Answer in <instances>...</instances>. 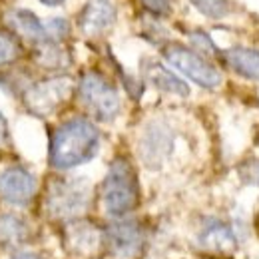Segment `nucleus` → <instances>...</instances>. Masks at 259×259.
I'll use <instances>...</instances> for the list:
<instances>
[{
	"label": "nucleus",
	"instance_id": "1",
	"mask_svg": "<svg viewBox=\"0 0 259 259\" xmlns=\"http://www.w3.org/2000/svg\"><path fill=\"white\" fill-rule=\"evenodd\" d=\"M100 148V132L84 120L74 118L54 132L50 144V163L58 169H70L90 162Z\"/></svg>",
	"mask_w": 259,
	"mask_h": 259
},
{
	"label": "nucleus",
	"instance_id": "2",
	"mask_svg": "<svg viewBox=\"0 0 259 259\" xmlns=\"http://www.w3.org/2000/svg\"><path fill=\"white\" fill-rule=\"evenodd\" d=\"M102 201H104V209L114 218L126 215L138 205L140 201L138 178L132 163L126 158H116L110 163V169L102 186Z\"/></svg>",
	"mask_w": 259,
	"mask_h": 259
},
{
	"label": "nucleus",
	"instance_id": "3",
	"mask_svg": "<svg viewBox=\"0 0 259 259\" xmlns=\"http://www.w3.org/2000/svg\"><path fill=\"white\" fill-rule=\"evenodd\" d=\"M90 205V184L84 178H64L50 184L46 207L52 218L74 220Z\"/></svg>",
	"mask_w": 259,
	"mask_h": 259
},
{
	"label": "nucleus",
	"instance_id": "4",
	"mask_svg": "<svg viewBox=\"0 0 259 259\" xmlns=\"http://www.w3.org/2000/svg\"><path fill=\"white\" fill-rule=\"evenodd\" d=\"M80 98L84 106L102 122H110L120 112V96L116 88L96 72H88L80 80Z\"/></svg>",
	"mask_w": 259,
	"mask_h": 259
},
{
	"label": "nucleus",
	"instance_id": "5",
	"mask_svg": "<svg viewBox=\"0 0 259 259\" xmlns=\"http://www.w3.org/2000/svg\"><path fill=\"white\" fill-rule=\"evenodd\" d=\"M163 58L167 60V64H171L176 70H180L184 76L194 80L195 84H199L201 88L213 90V88H218L222 84V76H220L218 68L213 64H209L199 54H195L194 50L186 48V46H180V44L165 46Z\"/></svg>",
	"mask_w": 259,
	"mask_h": 259
},
{
	"label": "nucleus",
	"instance_id": "6",
	"mask_svg": "<svg viewBox=\"0 0 259 259\" xmlns=\"http://www.w3.org/2000/svg\"><path fill=\"white\" fill-rule=\"evenodd\" d=\"M72 92V82L66 76H58V78H50L44 82L34 84L32 88L26 90L24 94V102L26 106L32 110L34 114L40 116H48L52 114L58 106H62L68 96Z\"/></svg>",
	"mask_w": 259,
	"mask_h": 259
},
{
	"label": "nucleus",
	"instance_id": "7",
	"mask_svg": "<svg viewBox=\"0 0 259 259\" xmlns=\"http://www.w3.org/2000/svg\"><path fill=\"white\" fill-rule=\"evenodd\" d=\"M106 243L114 257L132 259L138 255L144 243L142 226L134 220H118L106 229Z\"/></svg>",
	"mask_w": 259,
	"mask_h": 259
},
{
	"label": "nucleus",
	"instance_id": "8",
	"mask_svg": "<svg viewBox=\"0 0 259 259\" xmlns=\"http://www.w3.org/2000/svg\"><path fill=\"white\" fill-rule=\"evenodd\" d=\"M199 245L209 249V251H222V253H229L237 247L239 243V233L233 224L218 220V218H209L203 222L201 231L197 233Z\"/></svg>",
	"mask_w": 259,
	"mask_h": 259
},
{
	"label": "nucleus",
	"instance_id": "9",
	"mask_svg": "<svg viewBox=\"0 0 259 259\" xmlns=\"http://www.w3.org/2000/svg\"><path fill=\"white\" fill-rule=\"evenodd\" d=\"M36 194V180L22 167H8L0 174V195L16 205H26Z\"/></svg>",
	"mask_w": 259,
	"mask_h": 259
},
{
	"label": "nucleus",
	"instance_id": "10",
	"mask_svg": "<svg viewBox=\"0 0 259 259\" xmlns=\"http://www.w3.org/2000/svg\"><path fill=\"white\" fill-rule=\"evenodd\" d=\"M116 22V8L112 0H88L80 14V28L88 36H98Z\"/></svg>",
	"mask_w": 259,
	"mask_h": 259
},
{
	"label": "nucleus",
	"instance_id": "11",
	"mask_svg": "<svg viewBox=\"0 0 259 259\" xmlns=\"http://www.w3.org/2000/svg\"><path fill=\"white\" fill-rule=\"evenodd\" d=\"M140 152L148 165L152 167L160 165L165 160V156L171 152V132L163 124H150L142 136Z\"/></svg>",
	"mask_w": 259,
	"mask_h": 259
},
{
	"label": "nucleus",
	"instance_id": "12",
	"mask_svg": "<svg viewBox=\"0 0 259 259\" xmlns=\"http://www.w3.org/2000/svg\"><path fill=\"white\" fill-rule=\"evenodd\" d=\"M66 249L74 255H92L102 245V231L88 222H74L66 229Z\"/></svg>",
	"mask_w": 259,
	"mask_h": 259
},
{
	"label": "nucleus",
	"instance_id": "13",
	"mask_svg": "<svg viewBox=\"0 0 259 259\" xmlns=\"http://www.w3.org/2000/svg\"><path fill=\"white\" fill-rule=\"evenodd\" d=\"M227 66L243 78L259 80V50L253 48H231L226 52Z\"/></svg>",
	"mask_w": 259,
	"mask_h": 259
},
{
	"label": "nucleus",
	"instance_id": "14",
	"mask_svg": "<svg viewBox=\"0 0 259 259\" xmlns=\"http://www.w3.org/2000/svg\"><path fill=\"white\" fill-rule=\"evenodd\" d=\"M10 24L22 34L24 38L34 40V42H48V34H46V24L32 14L30 10H14L10 14Z\"/></svg>",
	"mask_w": 259,
	"mask_h": 259
},
{
	"label": "nucleus",
	"instance_id": "15",
	"mask_svg": "<svg viewBox=\"0 0 259 259\" xmlns=\"http://www.w3.org/2000/svg\"><path fill=\"white\" fill-rule=\"evenodd\" d=\"M148 78L150 82L160 88L162 92H169V94H178V96H188L190 88L171 72H167L163 66L160 64H150L148 66Z\"/></svg>",
	"mask_w": 259,
	"mask_h": 259
},
{
	"label": "nucleus",
	"instance_id": "16",
	"mask_svg": "<svg viewBox=\"0 0 259 259\" xmlns=\"http://www.w3.org/2000/svg\"><path fill=\"white\" fill-rule=\"evenodd\" d=\"M36 62L50 70H62L70 64V56L58 42H44L36 52Z\"/></svg>",
	"mask_w": 259,
	"mask_h": 259
},
{
	"label": "nucleus",
	"instance_id": "17",
	"mask_svg": "<svg viewBox=\"0 0 259 259\" xmlns=\"http://www.w3.org/2000/svg\"><path fill=\"white\" fill-rule=\"evenodd\" d=\"M30 229L26 222H22L16 215H0V241L2 243H20L28 237Z\"/></svg>",
	"mask_w": 259,
	"mask_h": 259
},
{
	"label": "nucleus",
	"instance_id": "18",
	"mask_svg": "<svg viewBox=\"0 0 259 259\" xmlns=\"http://www.w3.org/2000/svg\"><path fill=\"white\" fill-rule=\"evenodd\" d=\"M195 8L209 18H224L227 14V0H190Z\"/></svg>",
	"mask_w": 259,
	"mask_h": 259
},
{
	"label": "nucleus",
	"instance_id": "19",
	"mask_svg": "<svg viewBox=\"0 0 259 259\" xmlns=\"http://www.w3.org/2000/svg\"><path fill=\"white\" fill-rule=\"evenodd\" d=\"M18 54H20L18 42L6 32H0V66L14 62L18 58Z\"/></svg>",
	"mask_w": 259,
	"mask_h": 259
},
{
	"label": "nucleus",
	"instance_id": "20",
	"mask_svg": "<svg viewBox=\"0 0 259 259\" xmlns=\"http://www.w3.org/2000/svg\"><path fill=\"white\" fill-rule=\"evenodd\" d=\"M142 4L146 6V10H150L152 14L163 16L169 12V0H142Z\"/></svg>",
	"mask_w": 259,
	"mask_h": 259
},
{
	"label": "nucleus",
	"instance_id": "21",
	"mask_svg": "<svg viewBox=\"0 0 259 259\" xmlns=\"http://www.w3.org/2000/svg\"><path fill=\"white\" fill-rule=\"evenodd\" d=\"M192 40H194V44H197L199 48H203L205 52H215V46H213V42L209 40V36L203 32H194L192 34Z\"/></svg>",
	"mask_w": 259,
	"mask_h": 259
},
{
	"label": "nucleus",
	"instance_id": "22",
	"mask_svg": "<svg viewBox=\"0 0 259 259\" xmlns=\"http://www.w3.org/2000/svg\"><path fill=\"white\" fill-rule=\"evenodd\" d=\"M6 142H8V126H6L4 116L0 114V146H4Z\"/></svg>",
	"mask_w": 259,
	"mask_h": 259
},
{
	"label": "nucleus",
	"instance_id": "23",
	"mask_svg": "<svg viewBox=\"0 0 259 259\" xmlns=\"http://www.w3.org/2000/svg\"><path fill=\"white\" fill-rule=\"evenodd\" d=\"M10 259H42L38 253H32V251H16Z\"/></svg>",
	"mask_w": 259,
	"mask_h": 259
},
{
	"label": "nucleus",
	"instance_id": "24",
	"mask_svg": "<svg viewBox=\"0 0 259 259\" xmlns=\"http://www.w3.org/2000/svg\"><path fill=\"white\" fill-rule=\"evenodd\" d=\"M44 4H48V6H56V4H62L64 0H42Z\"/></svg>",
	"mask_w": 259,
	"mask_h": 259
}]
</instances>
